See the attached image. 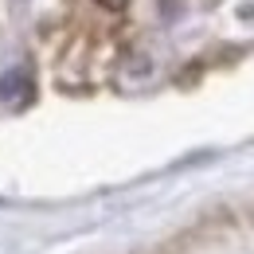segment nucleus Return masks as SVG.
I'll use <instances>...</instances> for the list:
<instances>
[{
  "instance_id": "f257e3e1",
  "label": "nucleus",
  "mask_w": 254,
  "mask_h": 254,
  "mask_svg": "<svg viewBox=\"0 0 254 254\" xmlns=\"http://www.w3.org/2000/svg\"><path fill=\"white\" fill-rule=\"evenodd\" d=\"M32 98V74L24 66H12L0 74V102L4 106H24Z\"/></svg>"
},
{
  "instance_id": "f03ea898",
  "label": "nucleus",
  "mask_w": 254,
  "mask_h": 254,
  "mask_svg": "<svg viewBox=\"0 0 254 254\" xmlns=\"http://www.w3.org/2000/svg\"><path fill=\"white\" fill-rule=\"evenodd\" d=\"M98 4H102L106 12H122V8H126V4H129V0H98Z\"/></svg>"
}]
</instances>
